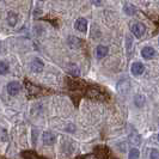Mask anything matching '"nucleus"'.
<instances>
[{"label": "nucleus", "mask_w": 159, "mask_h": 159, "mask_svg": "<svg viewBox=\"0 0 159 159\" xmlns=\"http://www.w3.org/2000/svg\"><path fill=\"white\" fill-rule=\"evenodd\" d=\"M42 140H43L44 145H53V143H55L56 136L52 132H44L43 135H42Z\"/></svg>", "instance_id": "obj_4"}, {"label": "nucleus", "mask_w": 159, "mask_h": 159, "mask_svg": "<svg viewBox=\"0 0 159 159\" xmlns=\"http://www.w3.org/2000/svg\"><path fill=\"white\" fill-rule=\"evenodd\" d=\"M43 62L41 61L40 59H35V60H32V62L30 64V68H31L32 72H35V73H40V72L43 71Z\"/></svg>", "instance_id": "obj_5"}, {"label": "nucleus", "mask_w": 159, "mask_h": 159, "mask_svg": "<svg viewBox=\"0 0 159 159\" xmlns=\"http://www.w3.org/2000/svg\"><path fill=\"white\" fill-rule=\"evenodd\" d=\"M18 22V15L15 12H8L7 15V23L10 26H15Z\"/></svg>", "instance_id": "obj_9"}, {"label": "nucleus", "mask_w": 159, "mask_h": 159, "mask_svg": "<svg viewBox=\"0 0 159 159\" xmlns=\"http://www.w3.org/2000/svg\"><path fill=\"white\" fill-rule=\"evenodd\" d=\"M134 104H135L138 108H141L143 104H145V97L143 95H136L134 97Z\"/></svg>", "instance_id": "obj_13"}, {"label": "nucleus", "mask_w": 159, "mask_h": 159, "mask_svg": "<svg viewBox=\"0 0 159 159\" xmlns=\"http://www.w3.org/2000/svg\"><path fill=\"white\" fill-rule=\"evenodd\" d=\"M7 70H8L7 65L5 64L4 61H1V62H0V72H1V74H5V73L7 72Z\"/></svg>", "instance_id": "obj_17"}, {"label": "nucleus", "mask_w": 159, "mask_h": 159, "mask_svg": "<svg viewBox=\"0 0 159 159\" xmlns=\"http://www.w3.org/2000/svg\"><path fill=\"white\" fill-rule=\"evenodd\" d=\"M75 29L80 32H86V30H88V22H86V19H84V18L77 19V22H75Z\"/></svg>", "instance_id": "obj_6"}, {"label": "nucleus", "mask_w": 159, "mask_h": 159, "mask_svg": "<svg viewBox=\"0 0 159 159\" xmlns=\"http://www.w3.org/2000/svg\"><path fill=\"white\" fill-rule=\"evenodd\" d=\"M139 156H140L139 150H138V148H132V150L129 151L128 159H139Z\"/></svg>", "instance_id": "obj_14"}, {"label": "nucleus", "mask_w": 159, "mask_h": 159, "mask_svg": "<svg viewBox=\"0 0 159 159\" xmlns=\"http://www.w3.org/2000/svg\"><path fill=\"white\" fill-rule=\"evenodd\" d=\"M40 1H43V0H40Z\"/></svg>", "instance_id": "obj_23"}, {"label": "nucleus", "mask_w": 159, "mask_h": 159, "mask_svg": "<svg viewBox=\"0 0 159 159\" xmlns=\"http://www.w3.org/2000/svg\"><path fill=\"white\" fill-rule=\"evenodd\" d=\"M141 55H143V59H152V57H154L156 56V50L151 47H145L143 49V52H141Z\"/></svg>", "instance_id": "obj_7"}, {"label": "nucleus", "mask_w": 159, "mask_h": 159, "mask_svg": "<svg viewBox=\"0 0 159 159\" xmlns=\"http://www.w3.org/2000/svg\"><path fill=\"white\" fill-rule=\"evenodd\" d=\"M143 71H145V67H143V64H140V62H134V64L132 65V73L134 74V75H140V74H143Z\"/></svg>", "instance_id": "obj_8"}, {"label": "nucleus", "mask_w": 159, "mask_h": 159, "mask_svg": "<svg viewBox=\"0 0 159 159\" xmlns=\"http://www.w3.org/2000/svg\"><path fill=\"white\" fill-rule=\"evenodd\" d=\"M24 156H26L28 157V159H43V158H41V157H37L36 154H34V153H31V152H26V153H24Z\"/></svg>", "instance_id": "obj_19"}, {"label": "nucleus", "mask_w": 159, "mask_h": 159, "mask_svg": "<svg viewBox=\"0 0 159 159\" xmlns=\"http://www.w3.org/2000/svg\"><path fill=\"white\" fill-rule=\"evenodd\" d=\"M68 68H71V73L72 74H74V75H79V68H78V67H75V66H73V65H70V66H68Z\"/></svg>", "instance_id": "obj_16"}, {"label": "nucleus", "mask_w": 159, "mask_h": 159, "mask_svg": "<svg viewBox=\"0 0 159 159\" xmlns=\"http://www.w3.org/2000/svg\"><path fill=\"white\" fill-rule=\"evenodd\" d=\"M123 11H125V13H127L128 16H133L134 13L136 12V8L132 5V4H125V6H123Z\"/></svg>", "instance_id": "obj_12"}, {"label": "nucleus", "mask_w": 159, "mask_h": 159, "mask_svg": "<svg viewBox=\"0 0 159 159\" xmlns=\"http://www.w3.org/2000/svg\"><path fill=\"white\" fill-rule=\"evenodd\" d=\"M20 84L19 83H17V81H11V83H8L7 85V92L8 95L11 96H15L17 95L19 91H20Z\"/></svg>", "instance_id": "obj_3"}, {"label": "nucleus", "mask_w": 159, "mask_h": 159, "mask_svg": "<svg viewBox=\"0 0 159 159\" xmlns=\"http://www.w3.org/2000/svg\"><path fill=\"white\" fill-rule=\"evenodd\" d=\"M130 31L133 32V35H134L135 37L140 39L143 34H145V31H146V28H145L143 24L135 22V23L130 24Z\"/></svg>", "instance_id": "obj_2"}, {"label": "nucleus", "mask_w": 159, "mask_h": 159, "mask_svg": "<svg viewBox=\"0 0 159 159\" xmlns=\"http://www.w3.org/2000/svg\"><path fill=\"white\" fill-rule=\"evenodd\" d=\"M26 88H28V92H29L30 95H32V93H39V92H40V89L34 86L30 83H26Z\"/></svg>", "instance_id": "obj_15"}, {"label": "nucleus", "mask_w": 159, "mask_h": 159, "mask_svg": "<svg viewBox=\"0 0 159 159\" xmlns=\"http://www.w3.org/2000/svg\"><path fill=\"white\" fill-rule=\"evenodd\" d=\"M86 96L91 99H96V101H105L107 98V93L102 91L99 88H96V86H91L86 91Z\"/></svg>", "instance_id": "obj_1"}, {"label": "nucleus", "mask_w": 159, "mask_h": 159, "mask_svg": "<svg viewBox=\"0 0 159 159\" xmlns=\"http://www.w3.org/2000/svg\"><path fill=\"white\" fill-rule=\"evenodd\" d=\"M151 159H159V151L158 150H152L151 154H150Z\"/></svg>", "instance_id": "obj_18"}, {"label": "nucleus", "mask_w": 159, "mask_h": 159, "mask_svg": "<svg viewBox=\"0 0 159 159\" xmlns=\"http://www.w3.org/2000/svg\"><path fill=\"white\" fill-rule=\"evenodd\" d=\"M90 1H91L93 5H97V6L101 5V2H102V0H90Z\"/></svg>", "instance_id": "obj_21"}, {"label": "nucleus", "mask_w": 159, "mask_h": 159, "mask_svg": "<svg viewBox=\"0 0 159 159\" xmlns=\"http://www.w3.org/2000/svg\"><path fill=\"white\" fill-rule=\"evenodd\" d=\"M96 54H97L98 59H103V57L108 55V48L104 47V46H98L97 50H96Z\"/></svg>", "instance_id": "obj_10"}, {"label": "nucleus", "mask_w": 159, "mask_h": 159, "mask_svg": "<svg viewBox=\"0 0 159 159\" xmlns=\"http://www.w3.org/2000/svg\"><path fill=\"white\" fill-rule=\"evenodd\" d=\"M68 46L73 49H75V48H79L81 46V40L80 39H77V37H73L71 36L70 39H68Z\"/></svg>", "instance_id": "obj_11"}, {"label": "nucleus", "mask_w": 159, "mask_h": 159, "mask_svg": "<svg viewBox=\"0 0 159 159\" xmlns=\"http://www.w3.org/2000/svg\"><path fill=\"white\" fill-rule=\"evenodd\" d=\"M158 141H159V134H158Z\"/></svg>", "instance_id": "obj_22"}, {"label": "nucleus", "mask_w": 159, "mask_h": 159, "mask_svg": "<svg viewBox=\"0 0 159 159\" xmlns=\"http://www.w3.org/2000/svg\"><path fill=\"white\" fill-rule=\"evenodd\" d=\"M1 140L2 141H6V130L5 129L1 130Z\"/></svg>", "instance_id": "obj_20"}]
</instances>
